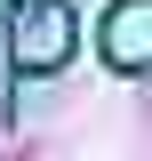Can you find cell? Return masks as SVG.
<instances>
[{
  "mask_svg": "<svg viewBox=\"0 0 152 161\" xmlns=\"http://www.w3.org/2000/svg\"><path fill=\"white\" fill-rule=\"evenodd\" d=\"M72 57V8L64 0H16V64L48 73Z\"/></svg>",
  "mask_w": 152,
  "mask_h": 161,
  "instance_id": "1",
  "label": "cell"
},
{
  "mask_svg": "<svg viewBox=\"0 0 152 161\" xmlns=\"http://www.w3.org/2000/svg\"><path fill=\"white\" fill-rule=\"evenodd\" d=\"M104 57H112L120 73H144V64H152V0H120V8H112Z\"/></svg>",
  "mask_w": 152,
  "mask_h": 161,
  "instance_id": "2",
  "label": "cell"
}]
</instances>
